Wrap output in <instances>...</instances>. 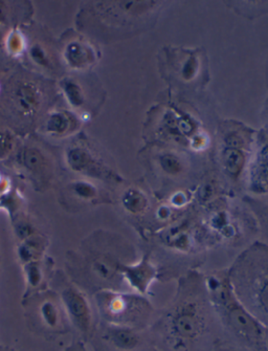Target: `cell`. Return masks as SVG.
Wrapping results in <instances>:
<instances>
[{
	"label": "cell",
	"mask_w": 268,
	"mask_h": 351,
	"mask_svg": "<svg viewBox=\"0 0 268 351\" xmlns=\"http://www.w3.org/2000/svg\"><path fill=\"white\" fill-rule=\"evenodd\" d=\"M123 277L125 283L132 289V291L147 295L149 287L156 279V269L148 259L144 258L126 265L123 271Z\"/></svg>",
	"instance_id": "cell-6"
},
{
	"label": "cell",
	"mask_w": 268,
	"mask_h": 351,
	"mask_svg": "<svg viewBox=\"0 0 268 351\" xmlns=\"http://www.w3.org/2000/svg\"><path fill=\"white\" fill-rule=\"evenodd\" d=\"M41 318L45 325L51 328H55L59 323V311L53 302L45 301L40 308Z\"/></svg>",
	"instance_id": "cell-11"
},
{
	"label": "cell",
	"mask_w": 268,
	"mask_h": 351,
	"mask_svg": "<svg viewBox=\"0 0 268 351\" xmlns=\"http://www.w3.org/2000/svg\"><path fill=\"white\" fill-rule=\"evenodd\" d=\"M63 89H64L65 96L67 100L73 106H80L83 103L82 93H81L80 87L71 81H66L63 84Z\"/></svg>",
	"instance_id": "cell-14"
},
{
	"label": "cell",
	"mask_w": 268,
	"mask_h": 351,
	"mask_svg": "<svg viewBox=\"0 0 268 351\" xmlns=\"http://www.w3.org/2000/svg\"><path fill=\"white\" fill-rule=\"evenodd\" d=\"M8 47H10L13 53H21L23 49V39L18 33L13 34L10 37L9 43H8Z\"/></svg>",
	"instance_id": "cell-20"
},
{
	"label": "cell",
	"mask_w": 268,
	"mask_h": 351,
	"mask_svg": "<svg viewBox=\"0 0 268 351\" xmlns=\"http://www.w3.org/2000/svg\"><path fill=\"white\" fill-rule=\"evenodd\" d=\"M63 302L69 318L83 334H88L93 324L90 307L86 299L75 289H66L62 293Z\"/></svg>",
	"instance_id": "cell-5"
},
{
	"label": "cell",
	"mask_w": 268,
	"mask_h": 351,
	"mask_svg": "<svg viewBox=\"0 0 268 351\" xmlns=\"http://www.w3.org/2000/svg\"><path fill=\"white\" fill-rule=\"evenodd\" d=\"M208 295L220 326L248 351H268L267 328L240 303L226 271L206 278Z\"/></svg>",
	"instance_id": "cell-3"
},
{
	"label": "cell",
	"mask_w": 268,
	"mask_h": 351,
	"mask_svg": "<svg viewBox=\"0 0 268 351\" xmlns=\"http://www.w3.org/2000/svg\"><path fill=\"white\" fill-rule=\"evenodd\" d=\"M81 49H82L77 43L69 45V47H67V58H69V62L75 65L80 63V61L82 60V51Z\"/></svg>",
	"instance_id": "cell-18"
},
{
	"label": "cell",
	"mask_w": 268,
	"mask_h": 351,
	"mask_svg": "<svg viewBox=\"0 0 268 351\" xmlns=\"http://www.w3.org/2000/svg\"><path fill=\"white\" fill-rule=\"evenodd\" d=\"M162 323L173 350L196 351L208 343L216 326L220 325L204 276L188 274L180 281Z\"/></svg>",
	"instance_id": "cell-1"
},
{
	"label": "cell",
	"mask_w": 268,
	"mask_h": 351,
	"mask_svg": "<svg viewBox=\"0 0 268 351\" xmlns=\"http://www.w3.org/2000/svg\"><path fill=\"white\" fill-rule=\"evenodd\" d=\"M69 166L75 170H82L86 168L89 162V156L82 149H73L67 156Z\"/></svg>",
	"instance_id": "cell-13"
},
{
	"label": "cell",
	"mask_w": 268,
	"mask_h": 351,
	"mask_svg": "<svg viewBox=\"0 0 268 351\" xmlns=\"http://www.w3.org/2000/svg\"><path fill=\"white\" fill-rule=\"evenodd\" d=\"M23 162L29 169H39L43 164L42 156L37 150L27 149L23 154Z\"/></svg>",
	"instance_id": "cell-15"
},
{
	"label": "cell",
	"mask_w": 268,
	"mask_h": 351,
	"mask_svg": "<svg viewBox=\"0 0 268 351\" xmlns=\"http://www.w3.org/2000/svg\"><path fill=\"white\" fill-rule=\"evenodd\" d=\"M251 189L256 194H268V147L260 154L252 168Z\"/></svg>",
	"instance_id": "cell-8"
},
{
	"label": "cell",
	"mask_w": 268,
	"mask_h": 351,
	"mask_svg": "<svg viewBox=\"0 0 268 351\" xmlns=\"http://www.w3.org/2000/svg\"><path fill=\"white\" fill-rule=\"evenodd\" d=\"M18 105L25 112H32L39 104V96L35 87L31 84L21 85L17 91Z\"/></svg>",
	"instance_id": "cell-9"
},
{
	"label": "cell",
	"mask_w": 268,
	"mask_h": 351,
	"mask_svg": "<svg viewBox=\"0 0 268 351\" xmlns=\"http://www.w3.org/2000/svg\"><path fill=\"white\" fill-rule=\"evenodd\" d=\"M69 119L62 114H53L47 123V132L51 134H63L69 128Z\"/></svg>",
	"instance_id": "cell-12"
},
{
	"label": "cell",
	"mask_w": 268,
	"mask_h": 351,
	"mask_svg": "<svg viewBox=\"0 0 268 351\" xmlns=\"http://www.w3.org/2000/svg\"><path fill=\"white\" fill-rule=\"evenodd\" d=\"M251 207L255 212L256 217L259 221L260 229L263 236V243L268 245V200L251 199Z\"/></svg>",
	"instance_id": "cell-10"
},
{
	"label": "cell",
	"mask_w": 268,
	"mask_h": 351,
	"mask_svg": "<svg viewBox=\"0 0 268 351\" xmlns=\"http://www.w3.org/2000/svg\"><path fill=\"white\" fill-rule=\"evenodd\" d=\"M73 191L83 199H90L95 197V189L89 182H77L73 184Z\"/></svg>",
	"instance_id": "cell-16"
},
{
	"label": "cell",
	"mask_w": 268,
	"mask_h": 351,
	"mask_svg": "<svg viewBox=\"0 0 268 351\" xmlns=\"http://www.w3.org/2000/svg\"><path fill=\"white\" fill-rule=\"evenodd\" d=\"M5 7H3V3H0V21H3V18H5Z\"/></svg>",
	"instance_id": "cell-22"
},
{
	"label": "cell",
	"mask_w": 268,
	"mask_h": 351,
	"mask_svg": "<svg viewBox=\"0 0 268 351\" xmlns=\"http://www.w3.org/2000/svg\"><path fill=\"white\" fill-rule=\"evenodd\" d=\"M226 271L238 300L268 329V245L257 241L239 254Z\"/></svg>",
	"instance_id": "cell-2"
},
{
	"label": "cell",
	"mask_w": 268,
	"mask_h": 351,
	"mask_svg": "<svg viewBox=\"0 0 268 351\" xmlns=\"http://www.w3.org/2000/svg\"><path fill=\"white\" fill-rule=\"evenodd\" d=\"M12 149V140L8 134H0V158L7 156Z\"/></svg>",
	"instance_id": "cell-21"
},
{
	"label": "cell",
	"mask_w": 268,
	"mask_h": 351,
	"mask_svg": "<svg viewBox=\"0 0 268 351\" xmlns=\"http://www.w3.org/2000/svg\"><path fill=\"white\" fill-rule=\"evenodd\" d=\"M105 339L121 351H133L142 345L143 338L141 330L108 324L105 330Z\"/></svg>",
	"instance_id": "cell-7"
},
{
	"label": "cell",
	"mask_w": 268,
	"mask_h": 351,
	"mask_svg": "<svg viewBox=\"0 0 268 351\" xmlns=\"http://www.w3.org/2000/svg\"><path fill=\"white\" fill-rule=\"evenodd\" d=\"M0 37H1V33H0Z\"/></svg>",
	"instance_id": "cell-23"
},
{
	"label": "cell",
	"mask_w": 268,
	"mask_h": 351,
	"mask_svg": "<svg viewBox=\"0 0 268 351\" xmlns=\"http://www.w3.org/2000/svg\"><path fill=\"white\" fill-rule=\"evenodd\" d=\"M27 275L29 285H33V287H37L40 283L41 278H42L41 277L42 274H41L40 269H39L37 265H34V263L27 265Z\"/></svg>",
	"instance_id": "cell-17"
},
{
	"label": "cell",
	"mask_w": 268,
	"mask_h": 351,
	"mask_svg": "<svg viewBox=\"0 0 268 351\" xmlns=\"http://www.w3.org/2000/svg\"><path fill=\"white\" fill-rule=\"evenodd\" d=\"M31 57L38 64L42 65V66H47L49 65V59H47L45 51L39 45H35V47H32Z\"/></svg>",
	"instance_id": "cell-19"
},
{
	"label": "cell",
	"mask_w": 268,
	"mask_h": 351,
	"mask_svg": "<svg viewBox=\"0 0 268 351\" xmlns=\"http://www.w3.org/2000/svg\"><path fill=\"white\" fill-rule=\"evenodd\" d=\"M99 301L108 324L142 331L154 318L156 311L150 300L136 291H105Z\"/></svg>",
	"instance_id": "cell-4"
}]
</instances>
